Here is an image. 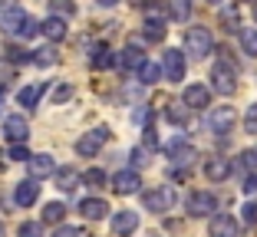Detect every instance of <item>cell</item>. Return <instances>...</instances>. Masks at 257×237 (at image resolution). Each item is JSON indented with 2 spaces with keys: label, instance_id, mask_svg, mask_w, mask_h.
I'll use <instances>...</instances> for the list:
<instances>
[{
  "label": "cell",
  "instance_id": "cell-1",
  "mask_svg": "<svg viewBox=\"0 0 257 237\" xmlns=\"http://www.w3.org/2000/svg\"><path fill=\"white\" fill-rule=\"evenodd\" d=\"M175 188L172 184H159V188H152V191L142 194V204L145 211H152V214H165V211H172L175 207Z\"/></svg>",
  "mask_w": 257,
  "mask_h": 237
},
{
  "label": "cell",
  "instance_id": "cell-2",
  "mask_svg": "<svg viewBox=\"0 0 257 237\" xmlns=\"http://www.w3.org/2000/svg\"><path fill=\"white\" fill-rule=\"evenodd\" d=\"M211 46H214V40H211V30H208V27H191V30L185 33V50H188L195 60H204V56L211 53Z\"/></svg>",
  "mask_w": 257,
  "mask_h": 237
},
{
  "label": "cell",
  "instance_id": "cell-3",
  "mask_svg": "<svg viewBox=\"0 0 257 237\" xmlns=\"http://www.w3.org/2000/svg\"><path fill=\"white\" fill-rule=\"evenodd\" d=\"M211 79H214V89L221 92V96H234L237 89V79H234V66L227 60H218L211 69Z\"/></svg>",
  "mask_w": 257,
  "mask_h": 237
},
{
  "label": "cell",
  "instance_id": "cell-4",
  "mask_svg": "<svg viewBox=\"0 0 257 237\" xmlns=\"http://www.w3.org/2000/svg\"><path fill=\"white\" fill-rule=\"evenodd\" d=\"M106 142H109V129H106V125H96L92 132H86V135L76 142V152L83 155V158H92V155L106 145Z\"/></svg>",
  "mask_w": 257,
  "mask_h": 237
},
{
  "label": "cell",
  "instance_id": "cell-5",
  "mask_svg": "<svg viewBox=\"0 0 257 237\" xmlns=\"http://www.w3.org/2000/svg\"><path fill=\"white\" fill-rule=\"evenodd\" d=\"M185 204H188L191 217H208L211 211H218V198H214L211 191H191Z\"/></svg>",
  "mask_w": 257,
  "mask_h": 237
},
{
  "label": "cell",
  "instance_id": "cell-6",
  "mask_svg": "<svg viewBox=\"0 0 257 237\" xmlns=\"http://www.w3.org/2000/svg\"><path fill=\"white\" fill-rule=\"evenodd\" d=\"M231 125H234V109H231V106H218V109L208 112V129H211L214 135L231 132Z\"/></svg>",
  "mask_w": 257,
  "mask_h": 237
},
{
  "label": "cell",
  "instance_id": "cell-7",
  "mask_svg": "<svg viewBox=\"0 0 257 237\" xmlns=\"http://www.w3.org/2000/svg\"><path fill=\"white\" fill-rule=\"evenodd\" d=\"M162 69H165L168 83H182V79H185V53H182V50H168Z\"/></svg>",
  "mask_w": 257,
  "mask_h": 237
},
{
  "label": "cell",
  "instance_id": "cell-8",
  "mask_svg": "<svg viewBox=\"0 0 257 237\" xmlns=\"http://www.w3.org/2000/svg\"><path fill=\"white\" fill-rule=\"evenodd\" d=\"M4 135H7L14 145H23L27 135H30V125H27L23 115H7V119H4Z\"/></svg>",
  "mask_w": 257,
  "mask_h": 237
},
{
  "label": "cell",
  "instance_id": "cell-9",
  "mask_svg": "<svg viewBox=\"0 0 257 237\" xmlns=\"http://www.w3.org/2000/svg\"><path fill=\"white\" fill-rule=\"evenodd\" d=\"M182 102L185 109H208V102H211V92H208V86H185L182 92Z\"/></svg>",
  "mask_w": 257,
  "mask_h": 237
},
{
  "label": "cell",
  "instance_id": "cell-10",
  "mask_svg": "<svg viewBox=\"0 0 257 237\" xmlns=\"http://www.w3.org/2000/svg\"><path fill=\"white\" fill-rule=\"evenodd\" d=\"M168 158H172V165L185 168V165H191V161L198 158V152H195V145H188V142H172V145H168Z\"/></svg>",
  "mask_w": 257,
  "mask_h": 237
},
{
  "label": "cell",
  "instance_id": "cell-11",
  "mask_svg": "<svg viewBox=\"0 0 257 237\" xmlns=\"http://www.w3.org/2000/svg\"><path fill=\"white\" fill-rule=\"evenodd\" d=\"M139 184H142V178H139V171H132V168L115 171V178H112V188H115L119 194H136Z\"/></svg>",
  "mask_w": 257,
  "mask_h": 237
},
{
  "label": "cell",
  "instance_id": "cell-12",
  "mask_svg": "<svg viewBox=\"0 0 257 237\" xmlns=\"http://www.w3.org/2000/svg\"><path fill=\"white\" fill-rule=\"evenodd\" d=\"M136 227H139V214L136 211H119V214L112 217V234L115 237H128Z\"/></svg>",
  "mask_w": 257,
  "mask_h": 237
},
{
  "label": "cell",
  "instance_id": "cell-13",
  "mask_svg": "<svg viewBox=\"0 0 257 237\" xmlns=\"http://www.w3.org/2000/svg\"><path fill=\"white\" fill-rule=\"evenodd\" d=\"M208 230H211V237H237V221L231 214H214Z\"/></svg>",
  "mask_w": 257,
  "mask_h": 237
},
{
  "label": "cell",
  "instance_id": "cell-14",
  "mask_svg": "<svg viewBox=\"0 0 257 237\" xmlns=\"http://www.w3.org/2000/svg\"><path fill=\"white\" fill-rule=\"evenodd\" d=\"M27 168H30L33 181H37V178L53 175V171H56V165H53V155H30V161H27Z\"/></svg>",
  "mask_w": 257,
  "mask_h": 237
},
{
  "label": "cell",
  "instance_id": "cell-15",
  "mask_svg": "<svg viewBox=\"0 0 257 237\" xmlns=\"http://www.w3.org/2000/svg\"><path fill=\"white\" fill-rule=\"evenodd\" d=\"M115 63H119L122 69H139V66H145V53L139 50V46H125L122 53H115Z\"/></svg>",
  "mask_w": 257,
  "mask_h": 237
},
{
  "label": "cell",
  "instance_id": "cell-16",
  "mask_svg": "<svg viewBox=\"0 0 257 237\" xmlns=\"http://www.w3.org/2000/svg\"><path fill=\"white\" fill-rule=\"evenodd\" d=\"M37 198H40V184L33 181V178H30V181H20V184H17V191H14V201H17L20 207H30V204H33Z\"/></svg>",
  "mask_w": 257,
  "mask_h": 237
},
{
  "label": "cell",
  "instance_id": "cell-17",
  "mask_svg": "<svg viewBox=\"0 0 257 237\" xmlns=\"http://www.w3.org/2000/svg\"><path fill=\"white\" fill-rule=\"evenodd\" d=\"M204 175L211 178V181H224V178L231 175V161L221 158V155H214V158L204 161Z\"/></svg>",
  "mask_w": 257,
  "mask_h": 237
},
{
  "label": "cell",
  "instance_id": "cell-18",
  "mask_svg": "<svg viewBox=\"0 0 257 237\" xmlns=\"http://www.w3.org/2000/svg\"><path fill=\"white\" fill-rule=\"evenodd\" d=\"M142 33H145V40H152V43H159V40H165V20L159 17V10L149 17V20L142 23Z\"/></svg>",
  "mask_w": 257,
  "mask_h": 237
},
{
  "label": "cell",
  "instance_id": "cell-19",
  "mask_svg": "<svg viewBox=\"0 0 257 237\" xmlns=\"http://www.w3.org/2000/svg\"><path fill=\"white\" fill-rule=\"evenodd\" d=\"M40 33H43L46 40L60 43V40H66V23H63L60 17H50V20H43V23H40Z\"/></svg>",
  "mask_w": 257,
  "mask_h": 237
},
{
  "label": "cell",
  "instance_id": "cell-20",
  "mask_svg": "<svg viewBox=\"0 0 257 237\" xmlns=\"http://www.w3.org/2000/svg\"><path fill=\"white\" fill-rule=\"evenodd\" d=\"M79 211H83L89 221H99V217H106V211H109V204L102 198H86L83 204H79Z\"/></svg>",
  "mask_w": 257,
  "mask_h": 237
},
{
  "label": "cell",
  "instance_id": "cell-21",
  "mask_svg": "<svg viewBox=\"0 0 257 237\" xmlns=\"http://www.w3.org/2000/svg\"><path fill=\"white\" fill-rule=\"evenodd\" d=\"M109 66H115V53L109 46H96L92 50V69H109Z\"/></svg>",
  "mask_w": 257,
  "mask_h": 237
},
{
  "label": "cell",
  "instance_id": "cell-22",
  "mask_svg": "<svg viewBox=\"0 0 257 237\" xmlns=\"http://www.w3.org/2000/svg\"><path fill=\"white\" fill-rule=\"evenodd\" d=\"M168 17L178 23H185L191 17V0H168Z\"/></svg>",
  "mask_w": 257,
  "mask_h": 237
},
{
  "label": "cell",
  "instance_id": "cell-23",
  "mask_svg": "<svg viewBox=\"0 0 257 237\" xmlns=\"http://www.w3.org/2000/svg\"><path fill=\"white\" fill-rule=\"evenodd\" d=\"M40 96H43V86H23L20 96H17V102H20V106H27V109H33L40 102Z\"/></svg>",
  "mask_w": 257,
  "mask_h": 237
},
{
  "label": "cell",
  "instance_id": "cell-24",
  "mask_svg": "<svg viewBox=\"0 0 257 237\" xmlns=\"http://www.w3.org/2000/svg\"><path fill=\"white\" fill-rule=\"evenodd\" d=\"M136 73H139V83H142V86H155L162 79V69L155 66V63H145V66L136 69Z\"/></svg>",
  "mask_w": 257,
  "mask_h": 237
},
{
  "label": "cell",
  "instance_id": "cell-25",
  "mask_svg": "<svg viewBox=\"0 0 257 237\" xmlns=\"http://www.w3.org/2000/svg\"><path fill=\"white\" fill-rule=\"evenodd\" d=\"M76 184H79V175H76L73 168H63V171H56V188H60V191H73Z\"/></svg>",
  "mask_w": 257,
  "mask_h": 237
},
{
  "label": "cell",
  "instance_id": "cell-26",
  "mask_svg": "<svg viewBox=\"0 0 257 237\" xmlns=\"http://www.w3.org/2000/svg\"><path fill=\"white\" fill-rule=\"evenodd\" d=\"M63 217H66V207H63L60 201H50V204L43 207V221L46 224H60Z\"/></svg>",
  "mask_w": 257,
  "mask_h": 237
},
{
  "label": "cell",
  "instance_id": "cell-27",
  "mask_svg": "<svg viewBox=\"0 0 257 237\" xmlns=\"http://www.w3.org/2000/svg\"><path fill=\"white\" fill-rule=\"evenodd\" d=\"M14 33H17V37H20V40H30V37H37V33H40V23L33 20L30 14H27V17H23V23H20V27H17Z\"/></svg>",
  "mask_w": 257,
  "mask_h": 237
},
{
  "label": "cell",
  "instance_id": "cell-28",
  "mask_svg": "<svg viewBox=\"0 0 257 237\" xmlns=\"http://www.w3.org/2000/svg\"><path fill=\"white\" fill-rule=\"evenodd\" d=\"M241 46H244V53L247 56H257V30H241Z\"/></svg>",
  "mask_w": 257,
  "mask_h": 237
},
{
  "label": "cell",
  "instance_id": "cell-29",
  "mask_svg": "<svg viewBox=\"0 0 257 237\" xmlns=\"http://www.w3.org/2000/svg\"><path fill=\"white\" fill-rule=\"evenodd\" d=\"M50 10H53V17H73L76 14V4H69V0H50Z\"/></svg>",
  "mask_w": 257,
  "mask_h": 237
},
{
  "label": "cell",
  "instance_id": "cell-30",
  "mask_svg": "<svg viewBox=\"0 0 257 237\" xmlns=\"http://www.w3.org/2000/svg\"><path fill=\"white\" fill-rule=\"evenodd\" d=\"M23 17H27V14H23V10H20V7H14V10H7V14H4V27H7V30H10V33H14V30H17V27H20V23H23Z\"/></svg>",
  "mask_w": 257,
  "mask_h": 237
},
{
  "label": "cell",
  "instance_id": "cell-31",
  "mask_svg": "<svg viewBox=\"0 0 257 237\" xmlns=\"http://www.w3.org/2000/svg\"><path fill=\"white\" fill-rule=\"evenodd\" d=\"M83 181L89 184V188H102V184H106V171H102V168H89L83 175Z\"/></svg>",
  "mask_w": 257,
  "mask_h": 237
},
{
  "label": "cell",
  "instance_id": "cell-32",
  "mask_svg": "<svg viewBox=\"0 0 257 237\" xmlns=\"http://www.w3.org/2000/svg\"><path fill=\"white\" fill-rule=\"evenodd\" d=\"M30 60L37 63V66H53V63H56V53L46 46V50H37V56H30Z\"/></svg>",
  "mask_w": 257,
  "mask_h": 237
},
{
  "label": "cell",
  "instance_id": "cell-33",
  "mask_svg": "<svg viewBox=\"0 0 257 237\" xmlns=\"http://www.w3.org/2000/svg\"><path fill=\"white\" fill-rule=\"evenodd\" d=\"M69 99H73V86H69V83H63V86L53 89V102H56V106H63V102H69Z\"/></svg>",
  "mask_w": 257,
  "mask_h": 237
},
{
  "label": "cell",
  "instance_id": "cell-34",
  "mask_svg": "<svg viewBox=\"0 0 257 237\" xmlns=\"http://www.w3.org/2000/svg\"><path fill=\"white\" fill-rule=\"evenodd\" d=\"M17 234H20V237H43V227H40L37 221H23Z\"/></svg>",
  "mask_w": 257,
  "mask_h": 237
},
{
  "label": "cell",
  "instance_id": "cell-35",
  "mask_svg": "<svg viewBox=\"0 0 257 237\" xmlns=\"http://www.w3.org/2000/svg\"><path fill=\"white\" fill-rule=\"evenodd\" d=\"M241 165L247 168V175H257V152H244L241 155Z\"/></svg>",
  "mask_w": 257,
  "mask_h": 237
},
{
  "label": "cell",
  "instance_id": "cell-36",
  "mask_svg": "<svg viewBox=\"0 0 257 237\" xmlns=\"http://www.w3.org/2000/svg\"><path fill=\"white\" fill-rule=\"evenodd\" d=\"M10 158L14 161H30V152H27V145H10Z\"/></svg>",
  "mask_w": 257,
  "mask_h": 237
},
{
  "label": "cell",
  "instance_id": "cell-37",
  "mask_svg": "<svg viewBox=\"0 0 257 237\" xmlns=\"http://www.w3.org/2000/svg\"><path fill=\"white\" fill-rule=\"evenodd\" d=\"M244 224H257V201L244 204Z\"/></svg>",
  "mask_w": 257,
  "mask_h": 237
},
{
  "label": "cell",
  "instance_id": "cell-38",
  "mask_svg": "<svg viewBox=\"0 0 257 237\" xmlns=\"http://www.w3.org/2000/svg\"><path fill=\"white\" fill-rule=\"evenodd\" d=\"M244 125H247V132H254V135H257V102L247 109V119H244Z\"/></svg>",
  "mask_w": 257,
  "mask_h": 237
},
{
  "label": "cell",
  "instance_id": "cell-39",
  "mask_svg": "<svg viewBox=\"0 0 257 237\" xmlns=\"http://www.w3.org/2000/svg\"><path fill=\"white\" fill-rule=\"evenodd\" d=\"M221 23H227L224 30H237V14H234V10H224V17H221Z\"/></svg>",
  "mask_w": 257,
  "mask_h": 237
},
{
  "label": "cell",
  "instance_id": "cell-40",
  "mask_svg": "<svg viewBox=\"0 0 257 237\" xmlns=\"http://www.w3.org/2000/svg\"><path fill=\"white\" fill-rule=\"evenodd\" d=\"M53 237H83V230H79V227H60Z\"/></svg>",
  "mask_w": 257,
  "mask_h": 237
},
{
  "label": "cell",
  "instance_id": "cell-41",
  "mask_svg": "<svg viewBox=\"0 0 257 237\" xmlns=\"http://www.w3.org/2000/svg\"><path fill=\"white\" fill-rule=\"evenodd\" d=\"M244 191H247V194L257 191V175H247V178H244Z\"/></svg>",
  "mask_w": 257,
  "mask_h": 237
},
{
  "label": "cell",
  "instance_id": "cell-42",
  "mask_svg": "<svg viewBox=\"0 0 257 237\" xmlns=\"http://www.w3.org/2000/svg\"><path fill=\"white\" fill-rule=\"evenodd\" d=\"M10 60H14V63H23V60H30V53H23V50H10Z\"/></svg>",
  "mask_w": 257,
  "mask_h": 237
},
{
  "label": "cell",
  "instance_id": "cell-43",
  "mask_svg": "<svg viewBox=\"0 0 257 237\" xmlns=\"http://www.w3.org/2000/svg\"><path fill=\"white\" fill-rule=\"evenodd\" d=\"M99 4H102V7H112V4H119V0H99Z\"/></svg>",
  "mask_w": 257,
  "mask_h": 237
},
{
  "label": "cell",
  "instance_id": "cell-44",
  "mask_svg": "<svg viewBox=\"0 0 257 237\" xmlns=\"http://www.w3.org/2000/svg\"><path fill=\"white\" fill-rule=\"evenodd\" d=\"M132 4H136V7H142V4H149V0H132Z\"/></svg>",
  "mask_w": 257,
  "mask_h": 237
},
{
  "label": "cell",
  "instance_id": "cell-45",
  "mask_svg": "<svg viewBox=\"0 0 257 237\" xmlns=\"http://www.w3.org/2000/svg\"><path fill=\"white\" fill-rule=\"evenodd\" d=\"M0 106H4V89H0Z\"/></svg>",
  "mask_w": 257,
  "mask_h": 237
},
{
  "label": "cell",
  "instance_id": "cell-46",
  "mask_svg": "<svg viewBox=\"0 0 257 237\" xmlns=\"http://www.w3.org/2000/svg\"><path fill=\"white\" fill-rule=\"evenodd\" d=\"M0 237H4V224H0Z\"/></svg>",
  "mask_w": 257,
  "mask_h": 237
},
{
  "label": "cell",
  "instance_id": "cell-47",
  "mask_svg": "<svg viewBox=\"0 0 257 237\" xmlns=\"http://www.w3.org/2000/svg\"><path fill=\"white\" fill-rule=\"evenodd\" d=\"M208 4H221V0H208Z\"/></svg>",
  "mask_w": 257,
  "mask_h": 237
},
{
  "label": "cell",
  "instance_id": "cell-48",
  "mask_svg": "<svg viewBox=\"0 0 257 237\" xmlns=\"http://www.w3.org/2000/svg\"><path fill=\"white\" fill-rule=\"evenodd\" d=\"M254 20H257V7H254Z\"/></svg>",
  "mask_w": 257,
  "mask_h": 237
}]
</instances>
